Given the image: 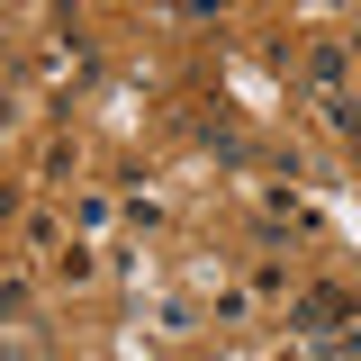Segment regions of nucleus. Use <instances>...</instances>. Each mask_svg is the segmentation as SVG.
<instances>
[{"instance_id":"nucleus-1","label":"nucleus","mask_w":361,"mask_h":361,"mask_svg":"<svg viewBox=\"0 0 361 361\" xmlns=\"http://www.w3.org/2000/svg\"><path fill=\"white\" fill-rule=\"evenodd\" d=\"M325 316H343V298H334V289H316V298H298V334H325Z\"/></svg>"}]
</instances>
